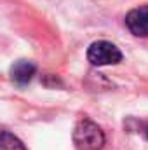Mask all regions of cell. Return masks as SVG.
I'll list each match as a JSON object with an SVG mask.
<instances>
[{
	"label": "cell",
	"instance_id": "2",
	"mask_svg": "<svg viewBox=\"0 0 148 150\" xmlns=\"http://www.w3.org/2000/svg\"><path fill=\"white\" fill-rule=\"evenodd\" d=\"M87 59L94 67H106V65H117L122 59L120 49L108 40H98L92 42L87 49Z\"/></svg>",
	"mask_w": 148,
	"mask_h": 150
},
{
	"label": "cell",
	"instance_id": "1",
	"mask_svg": "<svg viewBox=\"0 0 148 150\" xmlns=\"http://www.w3.org/2000/svg\"><path fill=\"white\" fill-rule=\"evenodd\" d=\"M73 143L78 150H101L105 145V133L96 122L82 119L75 126Z\"/></svg>",
	"mask_w": 148,
	"mask_h": 150
},
{
	"label": "cell",
	"instance_id": "6",
	"mask_svg": "<svg viewBox=\"0 0 148 150\" xmlns=\"http://www.w3.org/2000/svg\"><path fill=\"white\" fill-rule=\"evenodd\" d=\"M147 138H148V126H147Z\"/></svg>",
	"mask_w": 148,
	"mask_h": 150
},
{
	"label": "cell",
	"instance_id": "3",
	"mask_svg": "<svg viewBox=\"0 0 148 150\" xmlns=\"http://www.w3.org/2000/svg\"><path fill=\"white\" fill-rule=\"evenodd\" d=\"M125 26L134 37H148V5L131 9L125 16Z\"/></svg>",
	"mask_w": 148,
	"mask_h": 150
},
{
	"label": "cell",
	"instance_id": "4",
	"mask_svg": "<svg viewBox=\"0 0 148 150\" xmlns=\"http://www.w3.org/2000/svg\"><path fill=\"white\" fill-rule=\"evenodd\" d=\"M35 74H37V67L28 59H19L11 67V79L19 86H26Z\"/></svg>",
	"mask_w": 148,
	"mask_h": 150
},
{
	"label": "cell",
	"instance_id": "5",
	"mask_svg": "<svg viewBox=\"0 0 148 150\" xmlns=\"http://www.w3.org/2000/svg\"><path fill=\"white\" fill-rule=\"evenodd\" d=\"M0 150H26L23 142L9 131L0 133Z\"/></svg>",
	"mask_w": 148,
	"mask_h": 150
}]
</instances>
